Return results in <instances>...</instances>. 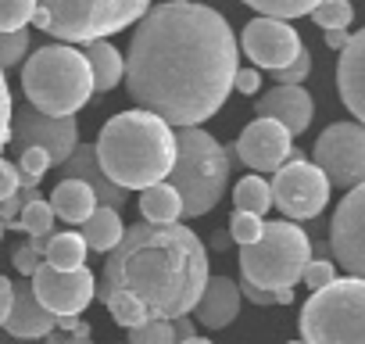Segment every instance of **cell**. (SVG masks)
I'll list each match as a JSON object with an SVG mask.
<instances>
[{
    "instance_id": "obj_1",
    "label": "cell",
    "mask_w": 365,
    "mask_h": 344,
    "mask_svg": "<svg viewBox=\"0 0 365 344\" xmlns=\"http://www.w3.org/2000/svg\"><path fill=\"white\" fill-rule=\"evenodd\" d=\"M240 44L222 11L190 0L150 4L125 54V86L140 111L201 129L230 101Z\"/></svg>"
},
{
    "instance_id": "obj_2",
    "label": "cell",
    "mask_w": 365,
    "mask_h": 344,
    "mask_svg": "<svg viewBox=\"0 0 365 344\" xmlns=\"http://www.w3.org/2000/svg\"><path fill=\"white\" fill-rule=\"evenodd\" d=\"M208 248L190 226L133 223L104 258L97 298L125 290L147 305L150 319H187L208 287Z\"/></svg>"
},
{
    "instance_id": "obj_3",
    "label": "cell",
    "mask_w": 365,
    "mask_h": 344,
    "mask_svg": "<svg viewBox=\"0 0 365 344\" xmlns=\"http://www.w3.org/2000/svg\"><path fill=\"white\" fill-rule=\"evenodd\" d=\"M97 161L122 191H150L175 168V129L150 111H118L97 133Z\"/></svg>"
},
{
    "instance_id": "obj_4",
    "label": "cell",
    "mask_w": 365,
    "mask_h": 344,
    "mask_svg": "<svg viewBox=\"0 0 365 344\" xmlns=\"http://www.w3.org/2000/svg\"><path fill=\"white\" fill-rule=\"evenodd\" d=\"M26 104L47 118H76L93 97V72L83 51L65 44H47L22 65Z\"/></svg>"
},
{
    "instance_id": "obj_5",
    "label": "cell",
    "mask_w": 365,
    "mask_h": 344,
    "mask_svg": "<svg viewBox=\"0 0 365 344\" xmlns=\"http://www.w3.org/2000/svg\"><path fill=\"white\" fill-rule=\"evenodd\" d=\"M230 168H233L230 147L219 143L208 129H179L175 133V168L165 183L179 194L182 216L201 219L222 201Z\"/></svg>"
},
{
    "instance_id": "obj_6",
    "label": "cell",
    "mask_w": 365,
    "mask_h": 344,
    "mask_svg": "<svg viewBox=\"0 0 365 344\" xmlns=\"http://www.w3.org/2000/svg\"><path fill=\"white\" fill-rule=\"evenodd\" d=\"M150 11V4L143 0H47L36 4L33 26L54 40H61L65 47L72 44H104V36L129 29L133 22L140 26L143 15Z\"/></svg>"
},
{
    "instance_id": "obj_7",
    "label": "cell",
    "mask_w": 365,
    "mask_h": 344,
    "mask_svg": "<svg viewBox=\"0 0 365 344\" xmlns=\"http://www.w3.org/2000/svg\"><path fill=\"white\" fill-rule=\"evenodd\" d=\"M312 265V241L297 223H265L258 244L240 248V280L262 290H294Z\"/></svg>"
},
{
    "instance_id": "obj_8",
    "label": "cell",
    "mask_w": 365,
    "mask_h": 344,
    "mask_svg": "<svg viewBox=\"0 0 365 344\" xmlns=\"http://www.w3.org/2000/svg\"><path fill=\"white\" fill-rule=\"evenodd\" d=\"M297 326L304 344H365V280L344 276L312 294Z\"/></svg>"
},
{
    "instance_id": "obj_9",
    "label": "cell",
    "mask_w": 365,
    "mask_h": 344,
    "mask_svg": "<svg viewBox=\"0 0 365 344\" xmlns=\"http://www.w3.org/2000/svg\"><path fill=\"white\" fill-rule=\"evenodd\" d=\"M312 161L322 168L329 187L354 191L365 183V126L358 122H333L319 133Z\"/></svg>"
},
{
    "instance_id": "obj_10",
    "label": "cell",
    "mask_w": 365,
    "mask_h": 344,
    "mask_svg": "<svg viewBox=\"0 0 365 344\" xmlns=\"http://www.w3.org/2000/svg\"><path fill=\"white\" fill-rule=\"evenodd\" d=\"M329 180L315 161H287L272 176V205L287 216V223L315 219L329 205Z\"/></svg>"
},
{
    "instance_id": "obj_11",
    "label": "cell",
    "mask_w": 365,
    "mask_h": 344,
    "mask_svg": "<svg viewBox=\"0 0 365 344\" xmlns=\"http://www.w3.org/2000/svg\"><path fill=\"white\" fill-rule=\"evenodd\" d=\"M11 143L19 147V154L29 147H40L51 154V165H65L79 147V122L76 118H47L36 108L22 104V108H15V118H11Z\"/></svg>"
},
{
    "instance_id": "obj_12",
    "label": "cell",
    "mask_w": 365,
    "mask_h": 344,
    "mask_svg": "<svg viewBox=\"0 0 365 344\" xmlns=\"http://www.w3.org/2000/svg\"><path fill=\"white\" fill-rule=\"evenodd\" d=\"M329 251L336 269L365 280V183L347 191L329 223Z\"/></svg>"
},
{
    "instance_id": "obj_13",
    "label": "cell",
    "mask_w": 365,
    "mask_h": 344,
    "mask_svg": "<svg viewBox=\"0 0 365 344\" xmlns=\"http://www.w3.org/2000/svg\"><path fill=\"white\" fill-rule=\"evenodd\" d=\"M33 294L36 301L54 315V319H68V315H83L90 308V301L97 298V276L90 269H76V273H58L47 262L36 269L33 276Z\"/></svg>"
},
{
    "instance_id": "obj_14",
    "label": "cell",
    "mask_w": 365,
    "mask_h": 344,
    "mask_svg": "<svg viewBox=\"0 0 365 344\" xmlns=\"http://www.w3.org/2000/svg\"><path fill=\"white\" fill-rule=\"evenodd\" d=\"M240 47L265 72L290 69L301 58V51H304L301 33L290 22H276V19H255V22H247L244 33H240Z\"/></svg>"
},
{
    "instance_id": "obj_15",
    "label": "cell",
    "mask_w": 365,
    "mask_h": 344,
    "mask_svg": "<svg viewBox=\"0 0 365 344\" xmlns=\"http://www.w3.org/2000/svg\"><path fill=\"white\" fill-rule=\"evenodd\" d=\"M247 168L255 172H276L290 161V151H294V136L272 122V118H255L244 126V133L237 136V143L230 147Z\"/></svg>"
},
{
    "instance_id": "obj_16",
    "label": "cell",
    "mask_w": 365,
    "mask_h": 344,
    "mask_svg": "<svg viewBox=\"0 0 365 344\" xmlns=\"http://www.w3.org/2000/svg\"><path fill=\"white\" fill-rule=\"evenodd\" d=\"M255 111H258V118H272L290 136H297V133H304L312 126L315 104H312V93L304 86H272V93L258 97Z\"/></svg>"
},
{
    "instance_id": "obj_17",
    "label": "cell",
    "mask_w": 365,
    "mask_h": 344,
    "mask_svg": "<svg viewBox=\"0 0 365 344\" xmlns=\"http://www.w3.org/2000/svg\"><path fill=\"white\" fill-rule=\"evenodd\" d=\"M61 180H79V183H86V187L97 194V205L115 208V212L129 201V191L115 187V183L104 176V168H101V161H97L93 143H79V147H76V154L61 165Z\"/></svg>"
},
{
    "instance_id": "obj_18",
    "label": "cell",
    "mask_w": 365,
    "mask_h": 344,
    "mask_svg": "<svg viewBox=\"0 0 365 344\" xmlns=\"http://www.w3.org/2000/svg\"><path fill=\"white\" fill-rule=\"evenodd\" d=\"M336 90L344 108L354 115L358 126H365V26L351 36L347 51L340 54L336 65Z\"/></svg>"
},
{
    "instance_id": "obj_19",
    "label": "cell",
    "mask_w": 365,
    "mask_h": 344,
    "mask_svg": "<svg viewBox=\"0 0 365 344\" xmlns=\"http://www.w3.org/2000/svg\"><path fill=\"white\" fill-rule=\"evenodd\" d=\"M4 330L11 333V337H19V340H47L54 330H58V319L36 301V294H33V283H26V280H19L15 283V301H11V315H8V323H4Z\"/></svg>"
},
{
    "instance_id": "obj_20",
    "label": "cell",
    "mask_w": 365,
    "mask_h": 344,
    "mask_svg": "<svg viewBox=\"0 0 365 344\" xmlns=\"http://www.w3.org/2000/svg\"><path fill=\"white\" fill-rule=\"evenodd\" d=\"M240 301H244L240 283H233L230 276H212L205 294H201V301H197V308H194V315H197L201 326L222 330V326H230L240 315Z\"/></svg>"
},
{
    "instance_id": "obj_21",
    "label": "cell",
    "mask_w": 365,
    "mask_h": 344,
    "mask_svg": "<svg viewBox=\"0 0 365 344\" xmlns=\"http://www.w3.org/2000/svg\"><path fill=\"white\" fill-rule=\"evenodd\" d=\"M51 208H54L58 219H65V223H72V226H83L101 205H97V194H93L86 183H79V180H61V183L54 187V194H51Z\"/></svg>"
},
{
    "instance_id": "obj_22",
    "label": "cell",
    "mask_w": 365,
    "mask_h": 344,
    "mask_svg": "<svg viewBox=\"0 0 365 344\" xmlns=\"http://www.w3.org/2000/svg\"><path fill=\"white\" fill-rule=\"evenodd\" d=\"M83 58H86V65L93 72V93H108V90H115L125 79V58L108 40L104 44H90L83 51Z\"/></svg>"
},
{
    "instance_id": "obj_23",
    "label": "cell",
    "mask_w": 365,
    "mask_h": 344,
    "mask_svg": "<svg viewBox=\"0 0 365 344\" xmlns=\"http://www.w3.org/2000/svg\"><path fill=\"white\" fill-rule=\"evenodd\" d=\"M122 237H125V226H122V219H118V212L115 208H97L86 223H83V241H86V248L90 251H101L104 258L122 244Z\"/></svg>"
},
{
    "instance_id": "obj_24",
    "label": "cell",
    "mask_w": 365,
    "mask_h": 344,
    "mask_svg": "<svg viewBox=\"0 0 365 344\" xmlns=\"http://www.w3.org/2000/svg\"><path fill=\"white\" fill-rule=\"evenodd\" d=\"M140 212H143V223L150 226H175L182 219V201L168 183H158L140 194Z\"/></svg>"
},
{
    "instance_id": "obj_25",
    "label": "cell",
    "mask_w": 365,
    "mask_h": 344,
    "mask_svg": "<svg viewBox=\"0 0 365 344\" xmlns=\"http://www.w3.org/2000/svg\"><path fill=\"white\" fill-rule=\"evenodd\" d=\"M86 241L83 233L76 230H65V233H54L51 237V248H47V265L58 269V273H76V269H86Z\"/></svg>"
},
{
    "instance_id": "obj_26",
    "label": "cell",
    "mask_w": 365,
    "mask_h": 344,
    "mask_svg": "<svg viewBox=\"0 0 365 344\" xmlns=\"http://www.w3.org/2000/svg\"><path fill=\"white\" fill-rule=\"evenodd\" d=\"M233 205L237 212H247V216H258L265 219L272 212V183L262 180V176H247L233 187Z\"/></svg>"
},
{
    "instance_id": "obj_27",
    "label": "cell",
    "mask_w": 365,
    "mask_h": 344,
    "mask_svg": "<svg viewBox=\"0 0 365 344\" xmlns=\"http://www.w3.org/2000/svg\"><path fill=\"white\" fill-rule=\"evenodd\" d=\"M101 301L108 305V315H111L118 326H125V330H140L143 323H150L147 305H143V301H136V298H133V294H125V290H111V294H104Z\"/></svg>"
},
{
    "instance_id": "obj_28",
    "label": "cell",
    "mask_w": 365,
    "mask_h": 344,
    "mask_svg": "<svg viewBox=\"0 0 365 344\" xmlns=\"http://www.w3.org/2000/svg\"><path fill=\"white\" fill-rule=\"evenodd\" d=\"M54 208H51V201H33L22 216H19V223L15 226H8V230H26L29 233V241H51L54 237Z\"/></svg>"
},
{
    "instance_id": "obj_29",
    "label": "cell",
    "mask_w": 365,
    "mask_h": 344,
    "mask_svg": "<svg viewBox=\"0 0 365 344\" xmlns=\"http://www.w3.org/2000/svg\"><path fill=\"white\" fill-rule=\"evenodd\" d=\"M312 19L322 33H347V26L354 22V8L347 0H315Z\"/></svg>"
},
{
    "instance_id": "obj_30",
    "label": "cell",
    "mask_w": 365,
    "mask_h": 344,
    "mask_svg": "<svg viewBox=\"0 0 365 344\" xmlns=\"http://www.w3.org/2000/svg\"><path fill=\"white\" fill-rule=\"evenodd\" d=\"M247 8L258 11V19H276V22H290L301 15L315 11V0H251Z\"/></svg>"
},
{
    "instance_id": "obj_31",
    "label": "cell",
    "mask_w": 365,
    "mask_h": 344,
    "mask_svg": "<svg viewBox=\"0 0 365 344\" xmlns=\"http://www.w3.org/2000/svg\"><path fill=\"white\" fill-rule=\"evenodd\" d=\"M33 15H36L33 0H0V33H26Z\"/></svg>"
},
{
    "instance_id": "obj_32",
    "label": "cell",
    "mask_w": 365,
    "mask_h": 344,
    "mask_svg": "<svg viewBox=\"0 0 365 344\" xmlns=\"http://www.w3.org/2000/svg\"><path fill=\"white\" fill-rule=\"evenodd\" d=\"M262 233H265V219L247 216V212H233V216H230V241H233V244L251 248V244L262 241Z\"/></svg>"
},
{
    "instance_id": "obj_33",
    "label": "cell",
    "mask_w": 365,
    "mask_h": 344,
    "mask_svg": "<svg viewBox=\"0 0 365 344\" xmlns=\"http://www.w3.org/2000/svg\"><path fill=\"white\" fill-rule=\"evenodd\" d=\"M51 168V154L40 151V147H29L19 154V176H22V187H40V180L47 176Z\"/></svg>"
},
{
    "instance_id": "obj_34",
    "label": "cell",
    "mask_w": 365,
    "mask_h": 344,
    "mask_svg": "<svg viewBox=\"0 0 365 344\" xmlns=\"http://www.w3.org/2000/svg\"><path fill=\"white\" fill-rule=\"evenodd\" d=\"M29 54V33H0V72L22 65Z\"/></svg>"
},
{
    "instance_id": "obj_35",
    "label": "cell",
    "mask_w": 365,
    "mask_h": 344,
    "mask_svg": "<svg viewBox=\"0 0 365 344\" xmlns=\"http://www.w3.org/2000/svg\"><path fill=\"white\" fill-rule=\"evenodd\" d=\"M129 344H175V330L165 319H150L140 330H129Z\"/></svg>"
},
{
    "instance_id": "obj_36",
    "label": "cell",
    "mask_w": 365,
    "mask_h": 344,
    "mask_svg": "<svg viewBox=\"0 0 365 344\" xmlns=\"http://www.w3.org/2000/svg\"><path fill=\"white\" fill-rule=\"evenodd\" d=\"M312 294L326 290L329 283H336V262L333 258H312V265L304 269V280H301Z\"/></svg>"
},
{
    "instance_id": "obj_37",
    "label": "cell",
    "mask_w": 365,
    "mask_h": 344,
    "mask_svg": "<svg viewBox=\"0 0 365 344\" xmlns=\"http://www.w3.org/2000/svg\"><path fill=\"white\" fill-rule=\"evenodd\" d=\"M11 118H15V101H11V90H8V76L0 72V151L11 140Z\"/></svg>"
},
{
    "instance_id": "obj_38",
    "label": "cell",
    "mask_w": 365,
    "mask_h": 344,
    "mask_svg": "<svg viewBox=\"0 0 365 344\" xmlns=\"http://www.w3.org/2000/svg\"><path fill=\"white\" fill-rule=\"evenodd\" d=\"M308 72H312V54H308V47H304V51H301V58H297L290 69L272 72V76H276V86H301V83L308 79Z\"/></svg>"
},
{
    "instance_id": "obj_39",
    "label": "cell",
    "mask_w": 365,
    "mask_h": 344,
    "mask_svg": "<svg viewBox=\"0 0 365 344\" xmlns=\"http://www.w3.org/2000/svg\"><path fill=\"white\" fill-rule=\"evenodd\" d=\"M22 191V176H19V165L0 158V205H4L8 198H15Z\"/></svg>"
},
{
    "instance_id": "obj_40",
    "label": "cell",
    "mask_w": 365,
    "mask_h": 344,
    "mask_svg": "<svg viewBox=\"0 0 365 344\" xmlns=\"http://www.w3.org/2000/svg\"><path fill=\"white\" fill-rule=\"evenodd\" d=\"M11 265H15L22 276H36V269L43 265V258H40V255L29 248V241H26V244H19V248L11 251Z\"/></svg>"
},
{
    "instance_id": "obj_41",
    "label": "cell",
    "mask_w": 365,
    "mask_h": 344,
    "mask_svg": "<svg viewBox=\"0 0 365 344\" xmlns=\"http://www.w3.org/2000/svg\"><path fill=\"white\" fill-rule=\"evenodd\" d=\"M258 86H262V72L240 65V69H237V79H233V90L244 93V97H251V93H258Z\"/></svg>"
},
{
    "instance_id": "obj_42",
    "label": "cell",
    "mask_w": 365,
    "mask_h": 344,
    "mask_svg": "<svg viewBox=\"0 0 365 344\" xmlns=\"http://www.w3.org/2000/svg\"><path fill=\"white\" fill-rule=\"evenodd\" d=\"M11 301H15V283L0 273V326H4L8 315H11Z\"/></svg>"
},
{
    "instance_id": "obj_43",
    "label": "cell",
    "mask_w": 365,
    "mask_h": 344,
    "mask_svg": "<svg viewBox=\"0 0 365 344\" xmlns=\"http://www.w3.org/2000/svg\"><path fill=\"white\" fill-rule=\"evenodd\" d=\"M172 330H175V344H187V340H194L197 333H194V319L187 315V319H172Z\"/></svg>"
},
{
    "instance_id": "obj_44",
    "label": "cell",
    "mask_w": 365,
    "mask_h": 344,
    "mask_svg": "<svg viewBox=\"0 0 365 344\" xmlns=\"http://www.w3.org/2000/svg\"><path fill=\"white\" fill-rule=\"evenodd\" d=\"M47 344H93V337H83V333H65V330H54L47 337Z\"/></svg>"
},
{
    "instance_id": "obj_45",
    "label": "cell",
    "mask_w": 365,
    "mask_h": 344,
    "mask_svg": "<svg viewBox=\"0 0 365 344\" xmlns=\"http://www.w3.org/2000/svg\"><path fill=\"white\" fill-rule=\"evenodd\" d=\"M322 40H326V47H329V51H340V54H344V51H347V44H351V33H326Z\"/></svg>"
},
{
    "instance_id": "obj_46",
    "label": "cell",
    "mask_w": 365,
    "mask_h": 344,
    "mask_svg": "<svg viewBox=\"0 0 365 344\" xmlns=\"http://www.w3.org/2000/svg\"><path fill=\"white\" fill-rule=\"evenodd\" d=\"M230 244H233V241H230V230H226V233H222V230H219V233H215V237H212V248H219V251H226V248H230Z\"/></svg>"
},
{
    "instance_id": "obj_47",
    "label": "cell",
    "mask_w": 365,
    "mask_h": 344,
    "mask_svg": "<svg viewBox=\"0 0 365 344\" xmlns=\"http://www.w3.org/2000/svg\"><path fill=\"white\" fill-rule=\"evenodd\" d=\"M187 344H215V340H208V337H194V340H187Z\"/></svg>"
},
{
    "instance_id": "obj_48",
    "label": "cell",
    "mask_w": 365,
    "mask_h": 344,
    "mask_svg": "<svg viewBox=\"0 0 365 344\" xmlns=\"http://www.w3.org/2000/svg\"><path fill=\"white\" fill-rule=\"evenodd\" d=\"M4 230H8V226H4V223H0V241H4Z\"/></svg>"
},
{
    "instance_id": "obj_49",
    "label": "cell",
    "mask_w": 365,
    "mask_h": 344,
    "mask_svg": "<svg viewBox=\"0 0 365 344\" xmlns=\"http://www.w3.org/2000/svg\"><path fill=\"white\" fill-rule=\"evenodd\" d=\"M287 344H304V340H287Z\"/></svg>"
},
{
    "instance_id": "obj_50",
    "label": "cell",
    "mask_w": 365,
    "mask_h": 344,
    "mask_svg": "<svg viewBox=\"0 0 365 344\" xmlns=\"http://www.w3.org/2000/svg\"><path fill=\"white\" fill-rule=\"evenodd\" d=\"M122 344H129V340H122Z\"/></svg>"
}]
</instances>
